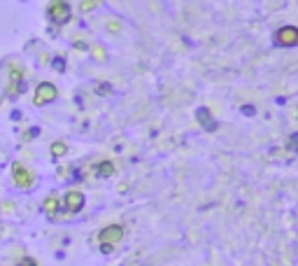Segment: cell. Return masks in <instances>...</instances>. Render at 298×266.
I'll list each match as a JSON object with an SVG mask.
<instances>
[{"mask_svg":"<svg viewBox=\"0 0 298 266\" xmlns=\"http://www.w3.org/2000/svg\"><path fill=\"white\" fill-rule=\"evenodd\" d=\"M56 96H58L56 86H54L52 82H42V84H37L35 94H33V103H35V105H47V103L56 101Z\"/></svg>","mask_w":298,"mask_h":266,"instance_id":"cell-1","label":"cell"},{"mask_svg":"<svg viewBox=\"0 0 298 266\" xmlns=\"http://www.w3.org/2000/svg\"><path fill=\"white\" fill-rule=\"evenodd\" d=\"M47 14H49V19H52L56 26L68 23L70 21V17H73V12H70V5H68V2H52V5H49V10H47Z\"/></svg>","mask_w":298,"mask_h":266,"instance_id":"cell-2","label":"cell"},{"mask_svg":"<svg viewBox=\"0 0 298 266\" xmlns=\"http://www.w3.org/2000/svg\"><path fill=\"white\" fill-rule=\"evenodd\" d=\"M277 47H298V28L296 26H282L275 33Z\"/></svg>","mask_w":298,"mask_h":266,"instance_id":"cell-3","label":"cell"},{"mask_svg":"<svg viewBox=\"0 0 298 266\" xmlns=\"http://www.w3.org/2000/svg\"><path fill=\"white\" fill-rule=\"evenodd\" d=\"M98 238H100V243H105V245H117L124 238V226L121 224H110L105 229H100Z\"/></svg>","mask_w":298,"mask_h":266,"instance_id":"cell-4","label":"cell"},{"mask_svg":"<svg viewBox=\"0 0 298 266\" xmlns=\"http://www.w3.org/2000/svg\"><path fill=\"white\" fill-rule=\"evenodd\" d=\"M63 205H65L68 213H79V210L84 208V194L77 192V189H70V192L65 194Z\"/></svg>","mask_w":298,"mask_h":266,"instance_id":"cell-5","label":"cell"},{"mask_svg":"<svg viewBox=\"0 0 298 266\" xmlns=\"http://www.w3.org/2000/svg\"><path fill=\"white\" fill-rule=\"evenodd\" d=\"M12 173H14V184H17L19 189H31L33 187V175L23 168L21 164H14Z\"/></svg>","mask_w":298,"mask_h":266,"instance_id":"cell-6","label":"cell"},{"mask_svg":"<svg viewBox=\"0 0 298 266\" xmlns=\"http://www.w3.org/2000/svg\"><path fill=\"white\" fill-rule=\"evenodd\" d=\"M42 210L47 213V217H49V220H56V213H58V196H56V194H49V196H47Z\"/></svg>","mask_w":298,"mask_h":266,"instance_id":"cell-7","label":"cell"},{"mask_svg":"<svg viewBox=\"0 0 298 266\" xmlns=\"http://www.w3.org/2000/svg\"><path fill=\"white\" fill-rule=\"evenodd\" d=\"M196 117H198V122H203V126L207 128V131H214V128H217V124L212 122V117H210V110H207V107L196 110Z\"/></svg>","mask_w":298,"mask_h":266,"instance_id":"cell-8","label":"cell"},{"mask_svg":"<svg viewBox=\"0 0 298 266\" xmlns=\"http://www.w3.org/2000/svg\"><path fill=\"white\" fill-rule=\"evenodd\" d=\"M112 173H114V166H112V161H103V164H98L96 175L100 178V180H105V178H110Z\"/></svg>","mask_w":298,"mask_h":266,"instance_id":"cell-9","label":"cell"},{"mask_svg":"<svg viewBox=\"0 0 298 266\" xmlns=\"http://www.w3.org/2000/svg\"><path fill=\"white\" fill-rule=\"evenodd\" d=\"M49 152H52V157H54V159H58V157H63L65 152H68V145H65V143H54Z\"/></svg>","mask_w":298,"mask_h":266,"instance_id":"cell-10","label":"cell"},{"mask_svg":"<svg viewBox=\"0 0 298 266\" xmlns=\"http://www.w3.org/2000/svg\"><path fill=\"white\" fill-rule=\"evenodd\" d=\"M110 91H112V84H110V82H100V84H98V94H110Z\"/></svg>","mask_w":298,"mask_h":266,"instance_id":"cell-11","label":"cell"},{"mask_svg":"<svg viewBox=\"0 0 298 266\" xmlns=\"http://www.w3.org/2000/svg\"><path fill=\"white\" fill-rule=\"evenodd\" d=\"M17 266H37V262H35L33 257H23V259H21V262H19Z\"/></svg>","mask_w":298,"mask_h":266,"instance_id":"cell-12","label":"cell"},{"mask_svg":"<svg viewBox=\"0 0 298 266\" xmlns=\"http://www.w3.org/2000/svg\"><path fill=\"white\" fill-rule=\"evenodd\" d=\"M96 5H98V2H91V0H86V2H82V5H79V10H93Z\"/></svg>","mask_w":298,"mask_h":266,"instance_id":"cell-13","label":"cell"},{"mask_svg":"<svg viewBox=\"0 0 298 266\" xmlns=\"http://www.w3.org/2000/svg\"><path fill=\"white\" fill-rule=\"evenodd\" d=\"M63 65H65L63 59H54V68H56V70H63Z\"/></svg>","mask_w":298,"mask_h":266,"instance_id":"cell-14","label":"cell"},{"mask_svg":"<svg viewBox=\"0 0 298 266\" xmlns=\"http://www.w3.org/2000/svg\"><path fill=\"white\" fill-rule=\"evenodd\" d=\"M112 247H114V245H100V250H103V255H110V252H112Z\"/></svg>","mask_w":298,"mask_h":266,"instance_id":"cell-15","label":"cell"},{"mask_svg":"<svg viewBox=\"0 0 298 266\" xmlns=\"http://www.w3.org/2000/svg\"><path fill=\"white\" fill-rule=\"evenodd\" d=\"M96 59L98 61H103V59H105V52H100V47H96Z\"/></svg>","mask_w":298,"mask_h":266,"instance_id":"cell-16","label":"cell"},{"mask_svg":"<svg viewBox=\"0 0 298 266\" xmlns=\"http://www.w3.org/2000/svg\"><path fill=\"white\" fill-rule=\"evenodd\" d=\"M37 133H40V128H31V131H28V136H26V140L33 138V136H37Z\"/></svg>","mask_w":298,"mask_h":266,"instance_id":"cell-17","label":"cell"},{"mask_svg":"<svg viewBox=\"0 0 298 266\" xmlns=\"http://www.w3.org/2000/svg\"><path fill=\"white\" fill-rule=\"evenodd\" d=\"M291 143H294V145H298V133L294 136V138H291Z\"/></svg>","mask_w":298,"mask_h":266,"instance_id":"cell-18","label":"cell"}]
</instances>
